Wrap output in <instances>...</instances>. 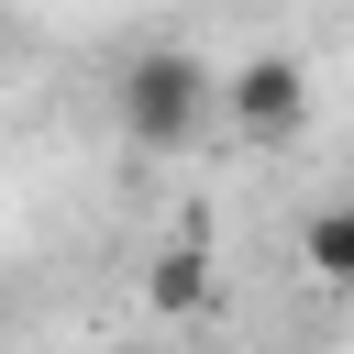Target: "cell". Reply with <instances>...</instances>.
<instances>
[{"instance_id": "obj_2", "label": "cell", "mask_w": 354, "mask_h": 354, "mask_svg": "<svg viewBox=\"0 0 354 354\" xmlns=\"http://www.w3.org/2000/svg\"><path fill=\"white\" fill-rule=\"evenodd\" d=\"M210 111H232V122L266 133V144H288V133L310 122V77H299L288 55H254V66H232V77L210 88Z\"/></svg>"}, {"instance_id": "obj_1", "label": "cell", "mask_w": 354, "mask_h": 354, "mask_svg": "<svg viewBox=\"0 0 354 354\" xmlns=\"http://www.w3.org/2000/svg\"><path fill=\"white\" fill-rule=\"evenodd\" d=\"M210 88H221V77H210L188 44H144V55L122 66V88H111V100H122V133H133L144 155H177V144L210 122Z\"/></svg>"}, {"instance_id": "obj_4", "label": "cell", "mask_w": 354, "mask_h": 354, "mask_svg": "<svg viewBox=\"0 0 354 354\" xmlns=\"http://www.w3.org/2000/svg\"><path fill=\"white\" fill-rule=\"evenodd\" d=\"M144 288H155V310H199V299H210V266H199V254H166Z\"/></svg>"}, {"instance_id": "obj_3", "label": "cell", "mask_w": 354, "mask_h": 354, "mask_svg": "<svg viewBox=\"0 0 354 354\" xmlns=\"http://www.w3.org/2000/svg\"><path fill=\"white\" fill-rule=\"evenodd\" d=\"M310 277H354V221L343 210H310Z\"/></svg>"}]
</instances>
